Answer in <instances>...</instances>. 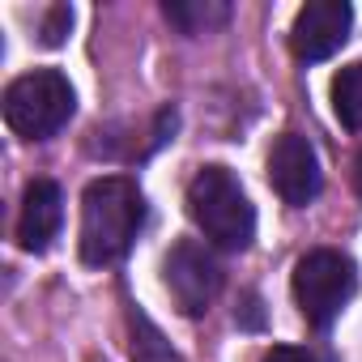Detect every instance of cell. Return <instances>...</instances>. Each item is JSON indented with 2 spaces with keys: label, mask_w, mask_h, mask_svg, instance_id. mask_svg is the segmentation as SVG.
Here are the masks:
<instances>
[{
  "label": "cell",
  "mask_w": 362,
  "mask_h": 362,
  "mask_svg": "<svg viewBox=\"0 0 362 362\" xmlns=\"http://www.w3.org/2000/svg\"><path fill=\"white\" fill-rule=\"evenodd\" d=\"M162 277H166V290H170L175 307L184 311V315H205V311L218 303L222 281H226L218 256H214L209 247L192 243V239H179V243L166 252Z\"/></svg>",
  "instance_id": "cell-5"
},
{
  "label": "cell",
  "mask_w": 362,
  "mask_h": 362,
  "mask_svg": "<svg viewBox=\"0 0 362 362\" xmlns=\"http://www.w3.org/2000/svg\"><path fill=\"white\" fill-rule=\"evenodd\" d=\"M166 22L179 26L184 35H214L230 22V5L226 0H166L162 5Z\"/></svg>",
  "instance_id": "cell-9"
},
{
  "label": "cell",
  "mask_w": 362,
  "mask_h": 362,
  "mask_svg": "<svg viewBox=\"0 0 362 362\" xmlns=\"http://www.w3.org/2000/svg\"><path fill=\"white\" fill-rule=\"evenodd\" d=\"M73 86L64 73L56 69H35L22 73L18 81H9L5 90V124L26 136V141H47L56 136L69 119H73Z\"/></svg>",
  "instance_id": "cell-3"
},
{
  "label": "cell",
  "mask_w": 362,
  "mask_h": 362,
  "mask_svg": "<svg viewBox=\"0 0 362 362\" xmlns=\"http://www.w3.org/2000/svg\"><path fill=\"white\" fill-rule=\"evenodd\" d=\"M332 111L349 132H362V60L332 77Z\"/></svg>",
  "instance_id": "cell-10"
},
{
  "label": "cell",
  "mask_w": 362,
  "mask_h": 362,
  "mask_svg": "<svg viewBox=\"0 0 362 362\" xmlns=\"http://www.w3.org/2000/svg\"><path fill=\"white\" fill-rule=\"evenodd\" d=\"M60 222H64V197H60V184L52 179H35L22 197V214H18V243L26 252H47L52 239L60 235Z\"/></svg>",
  "instance_id": "cell-8"
},
{
  "label": "cell",
  "mask_w": 362,
  "mask_h": 362,
  "mask_svg": "<svg viewBox=\"0 0 362 362\" xmlns=\"http://www.w3.org/2000/svg\"><path fill=\"white\" fill-rule=\"evenodd\" d=\"M260 362H315L307 349H298V345H273Z\"/></svg>",
  "instance_id": "cell-13"
},
{
  "label": "cell",
  "mask_w": 362,
  "mask_h": 362,
  "mask_svg": "<svg viewBox=\"0 0 362 362\" xmlns=\"http://www.w3.org/2000/svg\"><path fill=\"white\" fill-rule=\"evenodd\" d=\"M269 184L273 192L303 209L320 197V184H324V175H320V158H315V145L298 132H281L269 149Z\"/></svg>",
  "instance_id": "cell-6"
},
{
  "label": "cell",
  "mask_w": 362,
  "mask_h": 362,
  "mask_svg": "<svg viewBox=\"0 0 362 362\" xmlns=\"http://www.w3.org/2000/svg\"><path fill=\"white\" fill-rule=\"evenodd\" d=\"M349 26H354V9L345 0H311V5L298 9V18L290 26V52L303 64L328 60L345 47Z\"/></svg>",
  "instance_id": "cell-7"
},
{
  "label": "cell",
  "mask_w": 362,
  "mask_h": 362,
  "mask_svg": "<svg viewBox=\"0 0 362 362\" xmlns=\"http://www.w3.org/2000/svg\"><path fill=\"white\" fill-rule=\"evenodd\" d=\"M294 303H298V311L315 324V328H328L341 311H345V303L354 298V290H358V269H354V260L345 256V252H337V247H315V252H307L298 264H294Z\"/></svg>",
  "instance_id": "cell-4"
},
{
  "label": "cell",
  "mask_w": 362,
  "mask_h": 362,
  "mask_svg": "<svg viewBox=\"0 0 362 362\" xmlns=\"http://www.w3.org/2000/svg\"><path fill=\"white\" fill-rule=\"evenodd\" d=\"M188 218L197 222V230L226 247V252H243L256 239V209L243 192V184L226 170V166H201L188 184Z\"/></svg>",
  "instance_id": "cell-2"
},
{
  "label": "cell",
  "mask_w": 362,
  "mask_h": 362,
  "mask_svg": "<svg viewBox=\"0 0 362 362\" xmlns=\"http://www.w3.org/2000/svg\"><path fill=\"white\" fill-rule=\"evenodd\" d=\"M69 26H73V9H69V5H56V9L47 13V22H43V43H47V47H60L64 35H69Z\"/></svg>",
  "instance_id": "cell-12"
},
{
  "label": "cell",
  "mask_w": 362,
  "mask_h": 362,
  "mask_svg": "<svg viewBox=\"0 0 362 362\" xmlns=\"http://www.w3.org/2000/svg\"><path fill=\"white\" fill-rule=\"evenodd\" d=\"M145 222V197L132 179L103 175L81 197V260L103 269L128 256L136 230Z\"/></svg>",
  "instance_id": "cell-1"
},
{
  "label": "cell",
  "mask_w": 362,
  "mask_h": 362,
  "mask_svg": "<svg viewBox=\"0 0 362 362\" xmlns=\"http://www.w3.org/2000/svg\"><path fill=\"white\" fill-rule=\"evenodd\" d=\"M354 188H358V197H362V153L354 158Z\"/></svg>",
  "instance_id": "cell-14"
},
{
  "label": "cell",
  "mask_w": 362,
  "mask_h": 362,
  "mask_svg": "<svg viewBox=\"0 0 362 362\" xmlns=\"http://www.w3.org/2000/svg\"><path fill=\"white\" fill-rule=\"evenodd\" d=\"M136 324H141V337L132 341V358H136V362H179L175 349H166V341L158 337L153 324H145L141 315H136Z\"/></svg>",
  "instance_id": "cell-11"
}]
</instances>
